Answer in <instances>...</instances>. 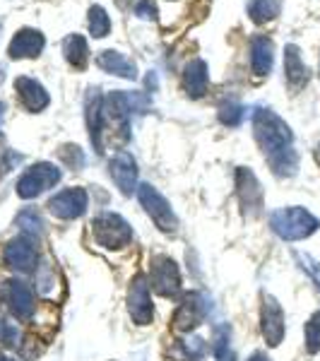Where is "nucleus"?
<instances>
[{
    "label": "nucleus",
    "mask_w": 320,
    "mask_h": 361,
    "mask_svg": "<svg viewBox=\"0 0 320 361\" xmlns=\"http://www.w3.org/2000/svg\"><path fill=\"white\" fill-rule=\"evenodd\" d=\"M275 61V44L267 37H253L251 42V68L255 75H267Z\"/></svg>",
    "instance_id": "20"
},
{
    "label": "nucleus",
    "mask_w": 320,
    "mask_h": 361,
    "mask_svg": "<svg viewBox=\"0 0 320 361\" xmlns=\"http://www.w3.org/2000/svg\"><path fill=\"white\" fill-rule=\"evenodd\" d=\"M137 197H140V202H142L144 212L152 217L156 229L164 231V234H173V231L178 229V219H176V214H173L171 205H168V200L154 188V185L142 183L137 188Z\"/></svg>",
    "instance_id": "4"
},
{
    "label": "nucleus",
    "mask_w": 320,
    "mask_h": 361,
    "mask_svg": "<svg viewBox=\"0 0 320 361\" xmlns=\"http://www.w3.org/2000/svg\"><path fill=\"white\" fill-rule=\"evenodd\" d=\"M44 34L39 29H20L15 39L10 42V58L20 61V58H37L44 51Z\"/></svg>",
    "instance_id": "15"
},
{
    "label": "nucleus",
    "mask_w": 320,
    "mask_h": 361,
    "mask_svg": "<svg viewBox=\"0 0 320 361\" xmlns=\"http://www.w3.org/2000/svg\"><path fill=\"white\" fill-rule=\"evenodd\" d=\"M207 82H209V73H207V63L195 58L185 66L183 73V87L188 92V97L200 99L207 92Z\"/></svg>",
    "instance_id": "19"
},
{
    "label": "nucleus",
    "mask_w": 320,
    "mask_h": 361,
    "mask_svg": "<svg viewBox=\"0 0 320 361\" xmlns=\"http://www.w3.org/2000/svg\"><path fill=\"white\" fill-rule=\"evenodd\" d=\"M87 202L90 197L85 188H66L51 197L49 209L58 219H78L87 212Z\"/></svg>",
    "instance_id": "11"
},
{
    "label": "nucleus",
    "mask_w": 320,
    "mask_h": 361,
    "mask_svg": "<svg viewBox=\"0 0 320 361\" xmlns=\"http://www.w3.org/2000/svg\"><path fill=\"white\" fill-rule=\"evenodd\" d=\"M0 361H13V359H8V357H3V354H0Z\"/></svg>",
    "instance_id": "36"
},
{
    "label": "nucleus",
    "mask_w": 320,
    "mask_h": 361,
    "mask_svg": "<svg viewBox=\"0 0 320 361\" xmlns=\"http://www.w3.org/2000/svg\"><path fill=\"white\" fill-rule=\"evenodd\" d=\"M236 193L238 200H241V207L246 209L248 214H258L263 209V188H260L258 178L251 169L238 166L236 171Z\"/></svg>",
    "instance_id": "12"
},
{
    "label": "nucleus",
    "mask_w": 320,
    "mask_h": 361,
    "mask_svg": "<svg viewBox=\"0 0 320 361\" xmlns=\"http://www.w3.org/2000/svg\"><path fill=\"white\" fill-rule=\"evenodd\" d=\"M253 133L260 149L270 161L272 171L277 176H294L296 169H299V157L292 147V128L270 109H258L253 116Z\"/></svg>",
    "instance_id": "1"
},
{
    "label": "nucleus",
    "mask_w": 320,
    "mask_h": 361,
    "mask_svg": "<svg viewBox=\"0 0 320 361\" xmlns=\"http://www.w3.org/2000/svg\"><path fill=\"white\" fill-rule=\"evenodd\" d=\"M217 361H234V354H231V352H226L224 357H217Z\"/></svg>",
    "instance_id": "34"
},
{
    "label": "nucleus",
    "mask_w": 320,
    "mask_h": 361,
    "mask_svg": "<svg viewBox=\"0 0 320 361\" xmlns=\"http://www.w3.org/2000/svg\"><path fill=\"white\" fill-rule=\"evenodd\" d=\"M5 263L17 272H32L37 267V241L29 236H20L8 241L5 246Z\"/></svg>",
    "instance_id": "13"
},
{
    "label": "nucleus",
    "mask_w": 320,
    "mask_h": 361,
    "mask_svg": "<svg viewBox=\"0 0 320 361\" xmlns=\"http://www.w3.org/2000/svg\"><path fill=\"white\" fill-rule=\"evenodd\" d=\"M92 234L99 246L109 248V250H118L130 246L133 241V229L121 214L116 212H101L99 217H94L92 222Z\"/></svg>",
    "instance_id": "3"
},
{
    "label": "nucleus",
    "mask_w": 320,
    "mask_h": 361,
    "mask_svg": "<svg viewBox=\"0 0 320 361\" xmlns=\"http://www.w3.org/2000/svg\"><path fill=\"white\" fill-rule=\"evenodd\" d=\"M243 116H246V109L238 106V104H224V106L219 109V121H222L224 126H229V128L241 126Z\"/></svg>",
    "instance_id": "28"
},
{
    "label": "nucleus",
    "mask_w": 320,
    "mask_h": 361,
    "mask_svg": "<svg viewBox=\"0 0 320 361\" xmlns=\"http://www.w3.org/2000/svg\"><path fill=\"white\" fill-rule=\"evenodd\" d=\"M0 345L13 347V349H17L22 345V342H20V330H17L15 325H8L3 318H0Z\"/></svg>",
    "instance_id": "31"
},
{
    "label": "nucleus",
    "mask_w": 320,
    "mask_h": 361,
    "mask_svg": "<svg viewBox=\"0 0 320 361\" xmlns=\"http://www.w3.org/2000/svg\"><path fill=\"white\" fill-rule=\"evenodd\" d=\"M109 166H111V178H113V183L118 185L121 193L133 195L135 183H137V161L133 159V154H128V152L113 154Z\"/></svg>",
    "instance_id": "14"
},
{
    "label": "nucleus",
    "mask_w": 320,
    "mask_h": 361,
    "mask_svg": "<svg viewBox=\"0 0 320 361\" xmlns=\"http://www.w3.org/2000/svg\"><path fill=\"white\" fill-rule=\"evenodd\" d=\"M128 311L137 325H149L154 318L152 296H149V282L144 275H135L128 289Z\"/></svg>",
    "instance_id": "8"
},
{
    "label": "nucleus",
    "mask_w": 320,
    "mask_h": 361,
    "mask_svg": "<svg viewBox=\"0 0 320 361\" xmlns=\"http://www.w3.org/2000/svg\"><path fill=\"white\" fill-rule=\"evenodd\" d=\"M87 128H90V137H92V145L99 154L104 152V142H101V135H104V97L99 94L97 90H90L87 94Z\"/></svg>",
    "instance_id": "17"
},
{
    "label": "nucleus",
    "mask_w": 320,
    "mask_h": 361,
    "mask_svg": "<svg viewBox=\"0 0 320 361\" xmlns=\"http://www.w3.org/2000/svg\"><path fill=\"white\" fill-rule=\"evenodd\" d=\"M3 299H5V304H8L10 313H13L17 320H29L34 316V308H37L34 292L22 279H10V282H5Z\"/></svg>",
    "instance_id": "10"
},
{
    "label": "nucleus",
    "mask_w": 320,
    "mask_h": 361,
    "mask_svg": "<svg viewBox=\"0 0 320 361\" xmlns=\"http://www.w3.org/2000/svg\"><path fill=\"white\" fill-rule=\"evenodd\" d=\"M229 337H231L229 325H217V328H214V337H212L214 357H224V354L229 352Z\"/></svg>",
    "instance_id": "29"
},
{
    "label": "nucleus",
    "mask_w": 320,
    "mask_h": 361,
    "mask_svg": "<svg viewBox=\"0 0 320 361\" xmlns=\"http://www.w3.org/2000/svg\"><path fill=\"white\" fill-rule=\"evenodd\" d=\"M209 313V299L205 294L193 292L178 304L176 313H173V330L176 333H190L193 328H197L200 323H205Z\"/></svg>",
    "instance_id": "7"
},
{
    "label": "nucleus",
    "mask_w": 320,
    "mask_h": 361,
    "mask_svg": "<svg viewBox=\"0 0 320 361\" xmlns=\"http://www.w3.org/2000/svg\"><path fill=\"white\" fill-rule=\"evenodd\" d=\"M282 10V0H251L248 3V15H251L253 22L258 25H265V22L275 20Z\"/></svg>",
    "instance_id": "24"
},
{
    "label": "nucleus",
    "mask_w": 320,
    "mask_h": 361,
    "mask_svg": "<svg viewBox=\"0 0 320 361\" xmlns=\"http://www.w3.org/2000/svg\"><path fill=\"white\" fill-rule=\"evenodd\" d=\"M63 54H66L68 63L75 70H85L87 68V61H90V49H87L85 37H80V34H70V37L66 39V44H63Z\"/></svg>",
    "instance_id": "22"
},
{
    "label": "nucleus",
    "mask_w": 320,
    "mask_h": 361,
    "mask_svg": "<svg viewBox=\"0 0 320 361\" xmlns=\"http://www.w3.org/2000/svg\"><path fill=\"white\" fill-rule=\"evenodd\" d=\"M135 15L137 17H144V20H149V17L156 15V8L152 0H140V3L135 5Z\"/></svg>",
    "instance_id": "32"
},
{
    "label": "nucleus",
    "mask_w": 320,
    "mask_h": 361,
    "mask_svg": "<svg viewBox=\"0 0 320 361\" xmlns=\"http://www.w3.org/2000/svg\"><path fill=\"white\" fill-rule=\"evenodd\" d=\"M248 361H272L270 357H267L265 352H255V354H251V359Z\"/></svg>",
    "instance_id": "33"
},
{
    "label": "nucleus",
    "mask_w": 320,
    "mask_h": 361,
    "mask_svg": "<svg viewBox=\"0 0 320 361\" xmlns=\"http://www.w3.org/2000/svg\"><path fill=\"white\" fill-rule=\"evenodd\" d=\"M109 29H111V20H109L106 10L101 5H92L90 8V32L94 34L97 39L106 37Z\"/></svg>",
    "instance_id": "25"
},
{
    "label": "nucleus",
    "mask_w": 320,
    "mask_h": 361,
    "mask_svg": "<svg viewBox=\"0 0 320 361\" xmlns=\"http://www.w3.org/2000/svg\"><path fill=\"white\" fill-rule=\"evenodd\" d=\"M260 328H263V337L270 347H279L284 340V311L279 306L275 296L265 294L263 306H260Z\"/></svg>",
    "instance_id": "9"
},
{
    "label": "nucleus",
    "mask_w": 320,
    "mask_h": 361,
    "mask_svg": "<svg viewBox=\"0 0 320 361\" xmlns=\"http://www.w3.org/2000/svg\"><path fill=\"white\" fill-rule=\"evenodd\" d=\"M58 157H61V161L70 169H82L85 166V152L78 147V145H63L61 149H58Z\"/></svg>",
    "instance_id": "27"
},
{
    "label": "nucleus",
    "mask_w": 320,
    "mask_h": 361,
    "mask_svg": "<svg viewBox=\"0 0 320 361\" xmlns=\"http://www.w3.org/2000/svg\"><path fill=\"white\" fill-rule=\"evenodd\" d=\"M284 73H287V82L292 90H301V87L308 82V78H311L296 46H287V54H284Z\"/></svg>",
    "instance_id": "21"
},
{
    "label": "nucleus",
    "mask_w": 320,
    "mask_h": 361,
    "mask_svg": "<svg viewBox=\"0 0 320 361\" xmlns=\"http://www.w3.org/2000/svg\"><path fill=\"white\" fill-rule=\"evenodd\" d=\"M149 284L164 299H176L181 294V272L168 255H156L149 265Z\"/></svg>",
    "instance_id": "6"
},
{
    "label": "nucleus",
    "mask_w": 320,
    "mask_h": 361,
    "mask_svg": "<svg viewBox=\"0 0 320 361\" xmlns=\"http://www.w3.org/2000/svg\"><path fill=\"white\" fill-rule=\"evenodd\" d=\"M270 226L284 241H301L316 234L320 222L306 207H282L270 214Z\"/></svg>",
    "instance_id": "2"
},
{
    "label": "nucleus",
    "mask_w": 320,
    "mask_h": 361,
    "mask_svg": "<svg viewBox=\"0 0 320 361\" xmlns=\"http://www.w3.org/2000/svg\"><path fill=\"white\" fill-rule=\"evenodd\" d=\"M306 352L308 354L320 352V311L313 313L306 323Z\"/></svg>",
    "instance_id": "26"
},
{
    "label": "nucleus",
    "mask_w": 320,
    "mask_h": 361,
    "mask_svg": "<svg viewBox=\"0 0 320 361\" xmlns=\"http://www.w3.org/2000/svg\"><path fill=\"white\" fill-rule=\"evenodd\" d=\"M61 169L56 164H49V161H39V164H34L32 169H27L25 173H22V178L17 180V195L22 197V200H32V197L42 195L44 190L54 188V185L61 180Z\"/></svg>",
    "instance_id": "5"
},
{
    "label": "nucleus",
    "mask_w": 320,
    "mask_h": 361,
    "mask_svg": "<svg viewBox=\"0 0 320 361\" xmlns=\"http://www.w3.org/2000/svg\"><path fill=\"white\" fill-rule=\"evenodd\" d=\"M316 161H318V166H320V145L316 147Z\"/></svg>",
    "instance_id": "35"
},
{
    "label": "nucleus",
    "mask_w": 320,
    "mask_h": 361,
    "mask_svg": "<svg viewBox=\"0 0 320 361\" xmlns=\"http://www.w3.org/2000/svg\"><path fill=\"white\" fill-rule=\"evenodd\" d=\"M97 66L104 70V73H111V75H118V78H125V80H135L137 78V68L130 58H125L123 54L118 51H101L97 56Z\"/></svg>",
    "instance_id": "18"
},
{
    "label": "nucleus",
    "mask_w": 320,
    "mask_h": 361,
    "mask_svg": "<svg viewBox=\"0 0 320 361\" xmlns=\"http://www.w3.org/2000/svg\"><path fill=\"white\" fill-rule=\"evenodd\" d=\"M15 90L17 94H20V102L22 106L27 109V111H44L46 106H49V92L44 90L42 82H37V80L32 78H17L15 80Z\"/></svg>",
    "instance_id": "16"
},
{
    "label": "nucleus",
    "mask_w": 320,
    "mask_h": 361,
    "mask_svg": "<svg viewBox=\"0 0 320 361\" xmlns=\"http://www.w3.org/2000/svg\"><path fill=\"white\" fill-rule=\"evenodd\" d=\"M294 258H296V263H299L301 270L308 272V277L313 279V284L320 289V263L318 260H313L311 255H306V253H294Z\"/></svg>",
    "instance_id": "30"
},
{
    "label": "nucleus",
    "mask_w": 320,
    "mask_h": 361,
    "mask_svg": "<svg viewBox=\"0 0 320 361\" xmlns=\"http://www.w3.org/2000/svg\"><path fill=\"white\" fill-rule=\"evenodd\" d=\"M17 226L22 229V236H29L32 241H39L42 234H44L42 214H39L37 209H32V207L22 209V212L17 214Z\"/></svg>",
    "instance_id": "23"
}]
</instances>
